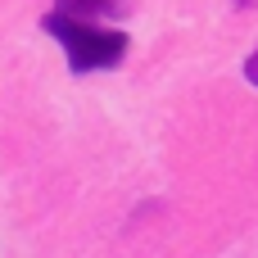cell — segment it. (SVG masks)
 <instances>
[{
    "mask_svg": "<svg viewBox=\"0 0 258 258\" xmlns=\"http://www.w3.org/2000/svg\"><path fill=\"white\" fill-rule=\"evenodd\" d=\"M236 5H240V9H245V5H254V0H236Z\"/></svg>",
    "mask_w": 258,
    "mask_h": 258,
    "instance_id": "277c9868",
    "label": "cell"
},
{
    "mask_svg": "<svg viewBox=\"0 0 258 258\" xmlns=\"http://www.w3.org/2000/svg\"><path fill=\"white\" fill-rule=\"evenodd\" d=\"M122 9V0H59L54 14L63 18H77V23H95V18H113Z\"/></svg>",
    "mask_w": 258,
    "mask_h": 258,
    "instance_id": "7a4b0ae2",
    "label": "cell"
},
{
    "mask_svg": "<svg viewBox=\"0 0 258 258\" xmlns=\"http://www.w3.org/2000/svg\"><path fill=\"white\" fill-rule=\"evenodd\" d=\"M245 77H249V86H258V45H254V54L245 59Z\"/></svg>",
    "mask_w": 258,
    "mask_h": 258,
    "instance_id": "3957f363",
    "label": "cell"
},
{
    "mask_svg": "<svg viewBox=\"0 0 258 258\" xmlns=\"http://www.w3.org/2000/svg\"><path fill=\"white\" fill-rule=\"evenodd\" d=\"M41 27L63 45L68 54V68L73 73H104V68H118L122 54H127V32L122 27H95V23H77V18H63V14H45Z\"/></svg>",
    "mask_w": 258,
    "mask_h": 258,
    "instance_id": "6da1fadb",
    "label": "cell"
}]
</instances>
